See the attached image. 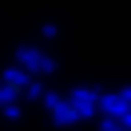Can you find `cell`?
Returning a JSON list of instances; mask_svg holds the SVG:
<instances>
[{
  "label": "cell",
  "instance_id": "6da1fadb",
  "mask_svg": "<svg viewBox=\"0 0 131 131\" xmlns=\"http://www.w3.org/2000/svg\"><path fill=\"white\" fill-rule=\"evenodd\" d=\"M16 64L24 68L28 75H56V60L48 52H40L36 44H20L16 48Z\"/></svg>",
  "mask_w": 131,
  "mask_h": 131
},
{
  "label": "cell",
  "instance_id": "7a4b0ae2",
  "mask_svg": "<svg viewBox=\"0 0 131 131\" xmlns=\"http://www.w3.org/2000/svg\"><path fill=\"white\" fill-rule=\"evenodd\" d=\"M44 107H48L52 123H60V127H68V123H80V111H75L72 95H56V91H48V99H44Z\"/></svg>",
  "mask_w": 131,
  "mask_h": 131
},
{
  "label": "cell",
  "instance_id": "3957f363",
  "mask_svg": "<svg viewBox=\"0 0 131 131\" xmlns=\"http://www.w3.org/2000/svg\"><path fill=\"white\" fill-rule=\"evenodd\" d=\"M28 88H32V75L24 68H4V91H0L4 103H16L20 95H28Z\"/></svg>",
  "mask_w": 131,
  "mask_h": 131
},
{
  "label": "cell",
  "instance_id": "277c9868",
  "mask_svg": "<svg viewBox=\"0 0 131 131\" xmlns=\"http://www.w3.org/2000/svg\"><path fill=\"white\" fill-rule=\"evenodd\" d=\"M72 103H75V111H80V119H91V115L99 111V103H103V91H95V88H72Z\"/></svg>",
  "mask_w": 131,
  "mask_h": 131
},
{
  "label": "cell",
  "instance_id": "5b68a950",
  "mask_svg": "<svg viewBox=\"0 0 131 131\" xmlns=\"http://www.w3.org/2000/svg\"><path fill=\"white\" fill-rule=\"evenodd\" d=\"M28 99H48V91H44L40 80H32V88H28Z\"/></svg>",
  "mask_w": 131,
  "mask_h": 131
},
{
  "label": "cell",
  "instance_id": "8992f818",
  "mask_svg": "<svg viewBox=\"0 0 131 131\" xmlns=\"http://www.w3.org/2000/svg\"><path fill=\"white\" fill-rule=\"evenodd\" d=\"M99 131H127V127H123L119 119H103V123H99Z\"/></svg>",
  "mask_w": 131,
  "mask_h": 131
},
{
  "label": "cell",
  "instance_id": "52a82bcc",
  "mask_svg": "<svg viewBox=\"0 0 131 131\" xmlns=\"http://www.w3.org/2000/svg\"><path fill=\"white\" fill-rule=\"evenodd\" d=\"M40 36H44V40H52V36H60V28H56V24H44V28H40Z\"/></svg>",
  "mask_w": 131,
  "mask_h": 131
},
{
  "label": "cell",
  "instance_id": "ba28073f",
  "mask_svg": "<svg viewBox=\"0 0 131 131\" xmlns=\"http://www.w3.org/2000/svg\"><path fill=\"white\" fill-rule=\"evenodd\" d=\"M4 115L8 119H20V103H4Z\"/></svg>",
  "mask_w": 131,
  "mask_h": 131
},
{
  "label": "cell",
  "instance_id": "9c48e42d",
  "mask_svg": "<svg viewBox=\"0 0 131 131\" xmlns=\"http://www.w3.org/2000/svg\"><path fill=\"white\" fill-rule=\"evenodd\" d=\"M119 123H123V127H127V131H131V111H127V115H123V119H119Z\"/></svg>",
  "mask_w": 131,
  "mask_h": 131
}]
</instances>
